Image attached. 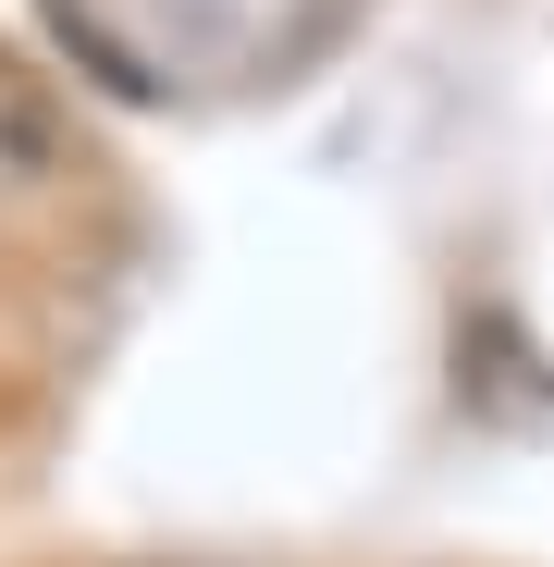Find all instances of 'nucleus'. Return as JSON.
I'll return each instance as SVG.
<instances>
[{"mask_svg":"<svg viewBox=\"0 0 554 567\" xmlns=\"http://www.w3.org/2000/svg\"><path fill=\"white\" fill-rule=\"evenodd\" d=\"M62 173H74L62 112L38 100L13 62H0V223H13V210H38V198H62Z\"/></svg>","mask_w":554,"mask_h":567,"instance_id":"1","label":"nucleus"}]
</instances>
